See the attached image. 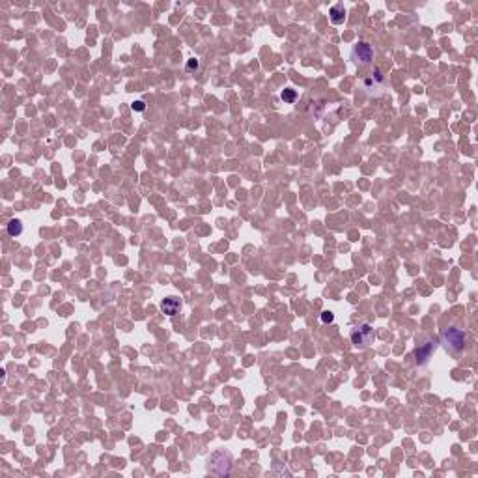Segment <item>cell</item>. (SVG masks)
I'll return each instance as SVG.
<instances>
[{"instance_id": "5b68a950", "label": "cell", "mask_w": 478, "mask_h": 478, "mask_svg": "<svg viewBox=\"0 0 478 478\" xmlns=\"http://www.w3.org/2000/svg\"><path fill=\"white\" fill-rule=\"evenodd\" d=\"M375 51L374 47L366 41H359L357 45H353V49L350 53V58L355 62L357 66H370L374 62Z\"/></svg>"}, {"instance_id": "7a4b0ae2", "label": "cell", "mask_w": 478, "mask_h": 478, "mask_svg": "<svg viewBox=\"0 0 478 478\" xmlns=\"http://www.w3.org/2000/svg\"><path fill=\"white\" fill-rule=\"evenodd\" d=\"M441 344L450 353H461L467 346V334L458 327H447L441 332Z\"/></svg>"}, {"instance_id": "4fadbf2b", "label": "cell", "mask_w": 478, "mask_h": 478, "mask_svg": "<svg viewBox=\"0 0 478 478\" xmlns=\"http://www.w3.org/2000/svg\"><path fill=\"white\" fill-rule=\"evenodd\" d=\"M131 109H133V111H136V112H144V111H146V103L138 99V101H135V103L131 105Z\"/></svg>"}, {"instance_id": "30bf717a", "label": "cell", "mask_w": 478, "mask_h": 478, "mask_svg": "<svg viewBox=\"0 0 478 478\" xmlns=\"http://www.w3.org/2000/svg\"><path fill=\"white\" fill-rule=\"evenodd\" d=\"M280 99L284 101V103H295L297 92H295L294 88H286V90H282L280 92Z\"/></svg>"}, {"instance_id": "9c48e42d", "label": "cell", "mask_w": 478, "mask_h": 478, "mask_svg": "<svg viewBox=\"0 0 478 478\" xmlns=\"http://www.w3.org/2000/svg\"><path fill=\"white\" fill-rule=\"evenodd\" d=\"M6 232L8 235H12V237H19V235L23 233V222L19 221V219H12V221L8 222Z\"/></svg>"}, {"instance_id": "8fae6325", "label": "cell", "mask_w": 478, "mask_h": 478, "mask_svg": "<svg viewBox=\"0 0 478 478\" xmlns=\"http://www.w3.org/2000/svg\"><path fill=\"white\" fill-rule=\"evenodd\" d=\"M185 69H187L189 73H197L198 69H200V60H198V58H189V60H187V66H185Z\"/></svg>"}, {"instance_id": "277c9868", "label": "cell", "mask_w": 478, "mask_h": 478, "mask_svg": "<svg viewBox=\"0 0 478 478\" xmlns=\"http://www.w3.org/2000/svg\"><path fill=\"white\" fill-rule=\"evenodd\" d=\"M350 338H351V344H353L355 348H359V350H366V348H370L375 340L374 327L368 325V323L359 325V327H355V329L351 331Z\"/></svg>"}, {"instance_id": "6da1fadb", "label": "cell", "mask_w": 478, "mask_h": 478, "mask_svg": "<svg viewBox=\"0 0 478 478\" xmlns=\"http://www.w3.org/2000/svg\"><path fill=\"white\" fill-rule=\"evenodd\" d=\"M359 84H361V90L366 93L368 98H379V95L385 93L387 86H389V80H387V77L383 75L381 69H374V71H370L368 75L361 77Z\"/></svg>"}, {"instance_id": "3957f363", "label": "cell", "mask_w": 478, "mask_h": 478, "mask_svg": "<svg viewBox=\"0 0 478 478\" xmlns=\"http://www.w3.org/2000/svg\"><path fill=\"white\" fill-rule=\"evenodd\" d=\"M232 461L233 458L228 450H217L209 458V471L217 476H226L232 471Z\"/></svg>"}, {"instance_id": "52a82bcc", "label": "cell", "mask_w": 478, "mask_h": 478, "mask_svg": "<svg viewBox=\"0 0 478 478\" xmlns=\"http://www.w3.org/2000/svg\"><path fill=\"white\" fill-rule=\"evenodd\" d=\"M161 310H163V314H166V316H176V314L181 310V303H179L178 297L170 295V297L163 299V303H161Z\"/></svg>"}, {"instance_id": "7c38bea8", "label": "cell", "mask_w": 478, "mask_h": 478, "mask_svg": "<svg viewBox=\"0 0 478 478\" xmlns=\"http://www.w3.org/2000/svg\"><path fill=\"white\" fill-rule=\"evenodd\" d=\"M321 321H323V323H332V321H334V314L329 312V310L321 312Z\"/></svg>"}, {"instance_id": "8992f818", "label": "cell", "mask_w": 478, "mask_h": 478, "mask_svg": "<svg viewBox=\"0 0 478 478\" xmlns=\"http://www.w3.org/2000/svg\"><path fill=\"white\" fill-rule=\"evenodd\" d=\"M436 342H426V344H420L417 350H415V361H417V364H424V362H428V359L432 357V353L436 351Z\"/></svg>"}, {"instance_id": "ba28073f", "label": "cell", "mask_w": 478, "mask_h": 478, "mask_svg": "<svg viewBox=\"0 0 478 478\" xmlns=\"http://www.w3.org/2000/svg\"><path fill=\"white\" fill-rule=\"evenodd\" d=\"M329 19H331L332 25H342L344 21H346V8L342 4H334L329 10Z\"/></svg>"}]
</instances>
